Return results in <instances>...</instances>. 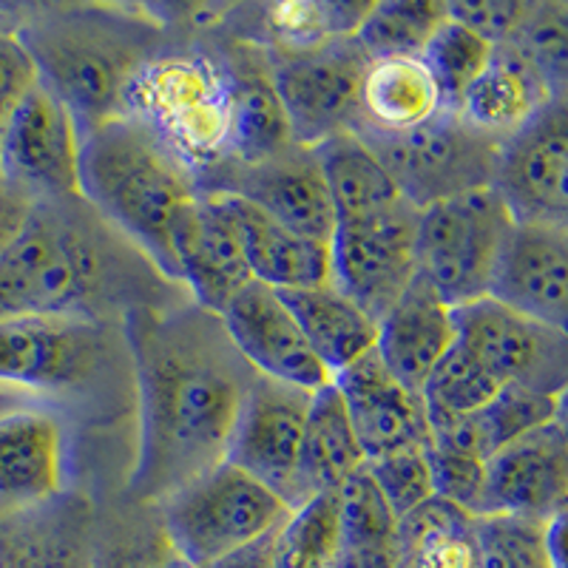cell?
<instances>
[{"mask_svg": "<svg viewBox=\"0 0 568 568\" xmlns=\"http://www.w3.org/2000/svg\"><path fill=\"white\" fill-rule=\"evenodd\" d=\"M446 20V3L435 0H393L369 3L355 40L369 60L420 58L438 27Z\"/></svg>", "mask_w": 568, "mask_h": 568, "instance_id": "34", "label": "cell"}, {"mask_svg": "<svg viewBox=\"0 0 568 568\" xmlns=\"http://www.w3.org/2000/svg\"><path fill=\"white\" fill-rule=\"evenodd\" d=\"M458 344L455 307L444 302L420 276L378 322L375 349L382 362L413 389H424L449 349Z\"/></svg>", "mask_w": 568, "mask_h": 568, "instance_id": "24", "label": "cell"}, {"mask_svg": "<svg viewBox=\"0 0 568 568\" xmlns=\"http://www.w3.org/2000/svg\"><path fill=\"white\" fill-rule=\"evenodd\" d=\"M418 207L404 200L364 220L338 222L329 240V284L375 322H382L418 276Z\"/></svg>", "mask_w": 568, "mask_h": 568, "instance_id": "12", "label": "cell"}, {"mask_svg": "<svg viewBox=\"0 0 568 568\" xmlns=\"http://www.w3.org/2000/svg\"><path fill=\"white\" fill-rule=\"evenodd\" d=\"M446 105L420 58L373 60L364 74L362 109L353 129L404 134L429 123Z\"/></svg>", "mask_w": 568, "mask_h": 568, "instance_id": "27", "label": "cell"}, {"mask_svg": "<svg viewBox=\"0 0 568 568\" xmlns=\"http://www.w3.org/2000/svg\"><path fill=\"white\" fill-rule=\"evenodd\" d=\"M123 327L140 415L129 497L156 509L225 464L256 373L233 347L222 316L194 302L129 313Z\"/></svg>", "mask_w": 568, "mask_h": 568, "instance_id": "1", "label": "cell"}, {"mask_svg": "<svg viewBox=\"0 0 568 568\" xmlns=\"http://www.w3.org/2000/svg\"><path fill=\"white\" fill-rule=\"evenodd\" d=\"M240 236L253 282L273 291H302L329 282V245L304 240L253 202L227 191H211Z\"/></svg>", "mask_w": 568, "mask_h": 568, "instance_id": "23", "label": "cell"}, {"mask_svg": "<svg viewBox=\"0 0 568 568\" xmlns=\"http://www.w3.org/2000/svg\"><path fill=\"white\" fill-rule=\"evenodd\" d=\"M400 517L364 466L342 486V535L333 568H398Z\"/></svg>", "mask_w": 568, "mask_h": 568, "instance_id": "31", "label": "cell"}, {"mask_svg": "<svg viewBox=\"0 0 568 568\" xmlns=\"http://www.w3.org/2000/svg\"><path fill=\"white\" fill-rule=\"evenodd\" d=\"M367 471L373 475L375 486L389 504V509L398 517L413 515L415 509H420L435 497L426 446H407L398 453L367 460Z\"/></svg>", "mask_w": 568, "mask_h": 568, "instance_id": "41", "label": "cell"}, {"mask_svg": "<svg viewBox=\"0 0 568 568\" xmlns=\"http://www.w3.org/2000/svg\"><path fill=\"white\" fill-rule=\"evenodd\" d=\"M546 103H549V94L537 83L535 74L509 49L497 45L491 63L464 91L455 111L471 129L506 142Z\"/></svg>", "mask_w": 568, "mask_h": 568, "instance_id": "29", "label": "cell"}, {"mask_svg": "<svg viewBox=\"0 0 568 568\" xmlns=\"http://www.w3.org/2000/svg\"><path fill=\"white\" fill-rule=\"evenodd\" d=\"M313 151L327 180L338 222L364 220L404 202L387 169L378 162L367 142L353 131L329 136Z\"/></svg>", "mask_w": 568, "mask_h": 568, "instance_id": "30", "label": "cell"}, {"mask_svg": "<svg viewBox=\"0 0 568 568\" xmlns=\"http://www.w3.org/2000/svg\"><path fill=\"white\" fill-rule=\"evenodd\" d=\"M191 304L180 282L103 220L83 196L34 202L0 253V322L83 316L123 322Z\"/></svg>", "mask_w": 568, "mask_h": 568, "instance_id": "2", "label": "cell"}, {"mask_svg": "<svg viewBox=\"0 0 568 568\" xmlns=\"http://www.w3.org/2000/svg\"><path fill=\"white\" fill-rule=\"evenodd\" d=\"M29 211H32V202L23 200L0 174V253L7 251L9 242L18 236Z\"/></svg>", "mask_w": 568, "mask_h": 568, "instance_id": "45", "label": "cell"}, {"mask_svg": "<svg viewBox=\"0 0 568 568\" xmlns=\"http://www.w3.org/2000/svg\"><path fill=\"white\" fill-rule=\"evenodd\" d=\"M276 531H273V535H267V537H262V540L253 542V546H247V549H242V551H236V555L225 557V560H220L213 568H278Z\"/></svg>", "mask_w": 568, "mask_h": 568, "instance_id": "46", "label": "cell"}, {"mask_svg": "<svg viewBox=\"0 0 568 568\" xmlns=\"http://www.w3.org/2000/svg\"><path fill=\"white\" fill-rule=\"evenodd\" d=\"M500 389L504 387L491 378L489 369L469 349L455 344L440 358L433 375L426 378L420 395H424L426 415H435V418H466V415L480 413Z\"/></svg>", "mask_w": 568, "mask_h": 568, "instance_id": "38", "label": "cell"}, {"mask_svg": "<svg viewBox=\"0 0 568 568\" xmlns=\"http://www.w3.org/2000/svg\"><path fill=\"white\" fill-rule=\"evenodd\" d=\"M568 506V440L557 424L537 426L486 460L480 517L549 520Z\"/></svg>", "mask_w": 568, "mask_h": 568, "instance_id": "21", "label": "cell"}, {"mask_svg": "<svg viewBox=\"0 0 568 568\" xmlns=\"http://www.w3.org/2000/svg\"><path fill=\"white\" fill-rule=\"evenodd\" d=\"M369 3H276L265 9V27L276 40L278 52H311L333 40L355 38Z\"/></svg>", "mask_w": 568, "mask_h": 568, "instance_id": "36", "label": "cell"}, {"mask_svg": "<svg viewBox=\"0 0 568 568\" xmlns=\"http://www.w3.org/2000/svg\"><path fill=\"white\" fill-rule=\"evenodd\" d=\"M91 568H200L187 560L169 537L154 509L151 517H129L94 526Z\"/></svg>", "mask_w": 568, "mask_h": 568, "instance_id": "37", "label": "cell"}, {"mask_svg": "<svg viewBox=\"0 0 568 568\" xmlns=\"http://www.w3.org/2000/svg\"><path fill=\"white\" fill-rule=\"evenodd\" d=\"M342 535V489L296 506L276 531L278 568H333Z\"/></svg>", "mask_w": 568, "mask_h": 568, "instance_id": "35", "label": "cell"}, {"mask_svg": "<svg viewBox=\"0 0 568 568\" xmlns=\"http://www.w3.org/2000/svg\"><path fill=\"white\" fill-rule=\"evenodd\" d=\"M353 429L367 460L398 453L407 446L429 444V415L424 395L407 387L382 362L378 349H369L358 362L333 378Z\"/></svg>", "mask_w": 568, "mask_h": 568, "instance_id": "20", "label": "cell"}, {"mask_svg": "<svg viewBox=\"0 0 568 568\" xmlns=\"http://www.w3.org/2000/svg\"><path fill=\"white\" fill-rule=\"evenodd\" d=\"M222 324L233 347L262 378L302 387L307 393H318L333 384V373L311 347L282 293L267 284H247L222 311Z\"/></svg>", "mask_w": 568, "mask_h": 568, "instance_id": "17", "label": "cell"}, {"mask_svg": "<svg viewBox=\"0 0 568 568\" xmlns=\"http://www.w3.org/2000/svg\"><path fill=\"white\" fill-rule=\"evenodd\" d=\"M38 83L40 71L27 43L20 40V34L0 29V131Z\"/></svg>", "mask_w": 568, "mask_h": 568, "instance_id": "44", "label": "cell"}, {"mask_svg": "<svg viewBox=\"0 0 568 568\" xmlns=\"http://www.w3.org/2000/svg\"><path fill=\"white\" fill-rule=\"evenodd\" d=\"M171 265L191 302L216 316L253 282L240 236L211 191H202L176 216Z\"/></svg>", "mask_w": 568, "mask_h": 568, "instance_id": "18", "label": "cell"}, {"mask_svg": "<svg viewBox=\"0 0 568 568\" xmlns=\"http://www.w3.org/2000/svg\"><path fill=\"white\" fill-rule=\"evenodd\" d=\"M65 480L69 433L60 415L43 407L0 413V517L54 504Z\"/></svg>", "mask_w": 568, "mask_h": 568, "instance_id": "19", "label": "cell"}, {"mask_svg": "<svg viewBox=\"0 0 568 568\" xmlns=\"http://www.w3.org/2000/svg\"><path fill=\"white\" fill-rule=\"evenodd\" d=\"M202 191H227L242 196L282 222L287 231L318 245H329L338 227L336 205L316 151L296 142L251 165H227L211 176Z\"/></svg>", "mask_w": 568, "mask_h": 568, "instance_id": "15", "label": "cell"}, {"mask_svg": "<svg viewBox=\"0 0 568 568\" xmlns=\"http://www.w3.org/2000/svg\"><path fill=\"white\" fill-rule=\"evenodd\" d=\"M200 194L194 171L134 116L116 114L83 136L80 196L171 278V231Z\"/></svg>", "mask_w": 568, "mask_h": 568, "instance_id": "4", "label": "cell"}, {"mask_svg": "<svg viewBox=\"0 0 568 568\" xmlns=\"http://www.w3.org/2000/svg\"><path fill=\"white\" fill-rule=\"evenodd\" d=\"M478 568H549L546 520L520 515L475 517Z\"/></svg>", "mask_w": 568, "mask_h": 568, "instance_id": "40", "label": "cell"}, {"mask_svg": "<svg viewBox=\"0 0 568 568\" xmlns=\"http://www.w3.org/2000/svg\"><path fill=\"white\" fill-rule=\"evenodd\" d=\"M491 58H495V45L449 20V14L420 52V60L438 83L446 109H458L464 91L491 63Z\"/></svg>", "mask_w": 568, "mask_h": 568, "instance_id": "39", "label": "cell"}, {"mask_svg": "<svg viewBox=\"0 0 568 568\" xmlns=\"http://www.w3.org/2000/svg\"><path fill=\"white\" fill-rule=\"evenodd\" d=\"M282 298L333 378L375 349L378 322L329 282L302 291H284Z\"/></svg>", "mask_w": 568, "mask_h": 568, "instance_id": "28", "label": "cell"}, {"mask_svg": "<svg viewBox=\"0 0 568 568\" xmlns=\"http://www.w3.org/2000/svg\"><path fill=\"white\" fill-rule=\"evenodd\" d=\"M233 78V162L251 165L293 142L291 125L271 83V69L251 60L227 65ZM227 169V165H225Z\"/></svg>", "mask_w": 568, "mask_h": 568, "instance_id": "32", "label": "cell"}, {"mask_svg": "<svg viewBox=\"0 0 568 568\" xmlns=\"http://www.w3.org/2000/svg\"><path fill=\"white\" fill-rule=\"evenodd\" d=\"M364 466H367V455L358 444V435H355L336 384L318 389L313 395L311 418L304 429L293 509L322 491H338Z\"/></svg>", "mask_w": 568, "mask_h": 568, "instance_id": "26", "label": "cell"}, {"mask_svg": "<svg viewBox=\"0 0 568 568\" xmlns=\"http://www.w3.org/2000/svg\"><path fill=\"white\" fill-rule=\"evenodd\" d=\"M83 129L43 83L29 91L0 131V174L27 202L80 196Z\"/></svg>", "mask_w": 568, "mask_h": 568, "instance_id": "13", "label": "cell"}, {"mask_svg": "<svg viewBox=\"0 0 568 568\" xmlns=\"http://www.w3.org/2000/svg\"><path fill=\"white\" fill-rule=\"evenodd\" d=\"M546 89L549 100L568 98V3H529L524 23L504 43Z\"/></svg>", "mask_w": 568, "mask_h": 568, "instance_id": "33", "label": "cell"}, {"mask_svg": "<svg viewBox=\"0 0 568 568\" xmlns=\"http://www.w3.org/2000/svg\"><path fill=\"white\" fill-rule=\"evenodd\" d=\"M367 142L400 196L418 211L455 196L495 187L504 142L471 129L455 109L404 134L353 129Z\"/></svg>", "mask_w": 568, "mask_h": 568, "instance_id": "9", "label": "cell"}, {"mask_svg": "<svg viewBox=\"0 0 568 568\" xmlns=\"http://www.w3.org/2000/svg\"><path fill=\"white\" fill-rule=\"evenodd\" d=\"M546 557L549 568H568V506L546 520Z\"/></svg>", "mask_w": 568, "mask_h": 568, "instance_id": "47", "label": "cell"}, {"mask_svg": "<svg viewBox=\"0 0 568 568\" xmlns=\"http://www.w3.org/2000/svg\"><path fill=\"white\" fill-rule=\"evenodd\" d=\"M455 327L500 387L557 398L568 384V338L495 296L455 307Z\"/></svg>", "mask_w": 568, "mask_h": 568, "instance_id": "11", "label": "cell"}, {"mask_svg": "<svg viewBox=\"0 0 568 568\" xmlns=\"http://www.w3.org/2000/svg\"><path fill=\"white\" fill-rule=\"evenodd\" d=\"M515 216L497 187H484L420 211L415 267L449 307L491 296Z\"/></svg>", "mask_w": 568, "mask_h": 568, "instance_id": "7", "label": "cell"}, {"mask_svg": "<svg viewBox=\"0 0 568 568\" xmlns=\"http://www.w3.org/2000/svg\"><path fill=\"white\" fill-rule=\"evenodd\" d=\"M555 424L568 440V384L560 389V395L555 398Z\"/></svg>", "mask_w": 568, "mask_h": 568, "instance_id": "48", "label": "cell"}, {"mask_svg": "<svg viewBox=\"0 0 568 568\" xmlns=\"http://www.w3.org/2000/svg\"><path fill=\"white\" fill-rule=\"evenodd\" d=\"M426 458L433 471V491L438 500L458 506L466 515L480 517L486 486V460L449 446L426 444Z\"/></svg>", "mask_w": 568, "mask_h": 568, "instance_id": "42", "label": "cell"}, {"mask_svg": "<svg viewBox=\"0 0 568 568\" xmlns=\"http://www.w3.org/2000/svg\"><path fill=\"white\" fill-rule=\"evenodd\" d=\"M313 395L316 393L256 375L227 449V464L271 486L291 509Z\"/></svg>", "mask_w": 568, "mask_h": 568, "instance_id": "16", "label": "cell"}, {"mask_svg": "<svg viewBox=\"0 0 568 568\" xmlns=\"http://www.w3.org/2000/svg\"><path fill=\"white\" fill-rule=\"evenodd\" d=\"M123 114L149 125L200 185L233 162V78L205 54L151 60L125 91Z\"/></svg>", "mask_w": 568, "mask_h": 568, "instance_id": "6", "label": "cell"}, {"mask_svg": "<svg viewBox=\"0 0 568 568\" xmlns=\"http://www.w3.org/2000/svg\"><path fill=\"white\" fill-rule=\"evenodd\" d=\"M58 500L3 517L0 568H91L98 524L85 506H58Z\"/></svg>", "mask_w": 568, "mask_h": 568, "instance_id": "25", "label": "cell"}, {"mask_svg": "<svg viewBox=\"0 0 568 568\" xmlns=\"http://www.w3.org/2000/svg\"><path fill=\"white\" fill-rule=\"evenodd\" d=\"M529 3L520 0H478V3H446L449 20L466 27L486 43L497 45L509 43L517 27L524 23Z\"/></svg>", "mask_w": 568, "mask_h": 568, "instance_id": "43", "label": "cell"}, {"mask_svg": "<svg viewBox=\"0 0 568 568\" xmlns=\"http://www.w3.org/2000/svg\"><path fill=\"white\" fill-rule=\"evenodd\" d=\"M491 296L568 338V233L515 225Z\"/></svg>", "mask_w": 568, "mask_h": 568, "instance_id": "22", "label": "cell"}, {"mask_svg": "<svg viewBox=\"0 0 568 568\" xmlns=\"http://www.w3.org/2000/svg\"><path fill=\"white\" fill-rule=\"evenodd\" d=\"M0 384L43 395L114 404L134 387L123 322L83 316H27L0 322Z\"/></svg>", "mask_w": 568, "mask_h": 568, "instance_id": "5", "label": "cell"}, {"mask_svg": "<svg viewBox=\"0 0 568 568\" xmlns=\"http://www.w3.org/2000/svg\"><path fill=\"white\" fill-rule=\"evenodd\" d=\"M162 23L134 7H74L32 20L20 40L40 83L78 116L83 136L123 114L129 85L162 54Z\"/></svg>", "mask_w": 568, "mask_h": 568, "instance_id": "3", "label": "cell"}, {"mask_svg": "<svg viewBox=\"0 0 568 568\" xmlns=\"http://www.w3.org/2000/svg\"><path fill=\"white\" fill-rule=\"evenodd\" d=\"M369 63L355 38L333 40L311 52L271 58V83L296 145L316 149L329 136L353 131L362 109Z\"/></svg>", "mask_w": 568, "mask_h": 568, "instance_id": "10", "label": "cell"}, {"mask_svg": "<svg viewBox=\"0 0 568 568\" xmlns=\"http://www.w3.org/2000/svg\"><path fill=\"white\" fill-rule=\"evenodd\" d=\"M176 549L200 568L273 535L291 517L282 495L233 464H220L156 506Z\"/></svg>", "mask_w": 568, "mask_h": 568, "instance_id": "8", "label": "cell"}, {"mask_svg": "<svg viewBox=\"0 0 568 568\" xmlns=\"http://www.w3.org/2000/svg\"><path fill=\"white\" fill-rule=\"evenodd\" d=\"M495 187L517 225L568 233V98L549 100L504 142Z\"/></svg>", "mask_w": 568, "mask_h": 568, "instance_id": "14", "label": "cell"}]
</instances>
